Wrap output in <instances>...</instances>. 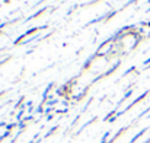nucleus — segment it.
Here are the masks:
<instances>
[{
	"mask_svg": "<svg viewBox=\"0 0 150 143\" xmlns=\"http://www.w3.org/2000/svg\"><path fill=\"white\" fill-rule=\"evenodd\" d=\"M130 127H131V124H130V126H125V127H121V129H120V130H118V132H117V133L108 140V143H115L121 136H122V134H124V133H125V132H127V130H128V129H130Z\"/></svg>",
	"mask_w": 150,
	"mask_h": 143,
	"instance_id": "f257e3e1",
	"label": "nucleus"
},
{
	"mask_svg": "<svg viewBox=\"0 0 150 143\" xmlns=\"http://www.w3.org/2000/svg\"><path fill=\"white\" fill-rule=\"evenodd\" d=\"M149 130H150V127H144V129H142V130H140L139 133H136V134H134V136L131 137V140H130L128 143H136L137 140H139V139H140V137H142V136H144V134H146V133H147Z\"/></svg>",
	"mask_w": 150,
	"mask_h": 143,
	"instance_id": "f03ea898",
	"label": "nucleus"
},
{
	"mask_svg": "<svg viewBox=\"0 0 150 143\" xmlns=\"http://www.w3.org/2000/svg\"><path fill=\"white\" fill-rule=\"evenodd\" d=\"M133 92H134V89H133L131 86H128V89H127V92H125V94H124V96H122V98L120 99V102H118V107H120V105H121L122 102H125V101H127V99H128L130 96L133 95Z\"/></svg>",
	"mask_w": 150,
	"mask_h": 143,
	"instance_id": "7ed1b4c3",
	"label": "nucleus"
},
{
	"mask_svg": "<svg viewBox=\"0 0 150 143\" xmlns=\"http://www.w3.org/2000/svg\"><path fill=\"white\" fill-rule=\"evenodd\" d=\"M89 88H91V86H88V88H86L85 91H82V92H80V94H79L77 96H73L74 102H79V101H82V99H83V98L86 96V94H88V91H89Z\"/></svg>",
	"mask_w": 150,
	"mask_h": 143,
	"instance_id": "20e7f679",
	"label": "nucleus"
},
{
	"mask_svg": "<svg viewBox=\"0 0 150 143\" xmlns=\"http://www.w3.org/2000/svg\"><path fill=\"white\" fill-rule=\"evenodd\" d=\"M96 120H98V117H93V118H91V120H89V121H88V123H85V124H83V126H82V127H80V130H79V132H77V134H79V133H80V132H83V130H85V129H86V127H88V126H91V124H92V123H95V121H96Z\"/></svg>",
	"mask_w": 150,
	"mask_h": 143,
	"instance_id": "39448f33",
	"label": "nucleus"
},
{
	"mask_svg": "<svg viewBox=\"0 0 150 143\" xmlns=\"http://www.w3.org/2000/svg\"><path fill=\"white\" fill-rule=\"evenodd\" d=\"M57 130H58V126H54L52 129H50V132H47V133H45V136H44V137H50V136H52Z\"/></svg>",
	"mask_w": 150,
	"mask_h": 143,
	"instance_id": "423d86ee",
	"label": "nucleus"
},
{
	"mask_svg": "<svg viewBox=\"0 0 150 143\" xmlns=\"http://www.w3.org/2000/svg\"><path fill=\"white\" fill-rule=\"evenodd\" d=\"M109 136H111V132L108 130L106 133H103V136H102V139H100V142H99V143H108L106 140L109 139Z\"/></svg>",
	"mask_w": 150,
	"mask_h": 143,
	"instance_id": "0eeeda50",
	"label": "nucleus"
},
{
	"mask_svg": "<svg viewBox=\"0 0 150 143\" xmlns=\"http://www.w3.org/2000/svg\"><path fill=\"white\" fill-rule=\"evenodd\" d=\"M134 70H136V66H133V67H130V69H127V70L124 72V75H122V78H125L127 75H130V73H133Z\"/></svg>",
	"mask_w": 150,
	"mask_h": 143,
	"instance_id": "6e6552de",
	"label": "nucleus"
},
{
	"mask_svg": "<svg viewBox=\"0 0 150 143\" xmlns=\"http://www.w3.org/2000/svg\"><path fill=\"white\" fill-rule=\"evenodd\" d=\"M35 112H38V114H42V112H45V108H44V105L41 104V105H38L37 107V110H35Z\"/></svg>",
	"mask_w": 150,
	"mask_h": 143,
	"instance_id": "1a4fd4ad",
	"label": "nucleus"
},
{
	"mask_svg": "<svg viewBox=\"0 0 150 143\" xmlns=\"http://www.w3.org/2000/svg\"><path fill=\"white\" fill-rule=\"evenodd\" d=\"M10 133H12V132H9V130H6V132H4V133H3V134L0 136V142H3V140H4L6 137H9V136H10Z\"/></svg>",
	"mask_w": 150,
	"mask_h": 143,
	"instance_id": "9d476101",
	"label": "nucleus"
},
{
	"mask_svg": "<svg viewBox=\"0 0 150 143\" xmlns=\"http://www.w3.org/2000/svg\"><path fill=\"white\" fill-rule=\"evenodd\" d=\"M149 111H150V107H147V108H146L144 111H142V112L139 114V117H137V118H142V117H144V115H146V114H147Z\"/></svg>",
	"mask_w": 150,
	"mask_h": 143,
	"instance_id": "9b49d317",
	"label": "nucleus"
},
{
	"mask_svg": "<svg viewBox=\"0 0 150 143\" xmlns=\"http://www.w3.org/2000/svg\"><path fill=\"white\" fill-rule=\"evenodd\" d=\"M23 99H25V98H23V96H21V98H19V101L15 104V108H19V107H21V104L23 102Z\"/></svg>",
	"mask_w": 150,
	"mask_h": 143,
	"instance_id": "f8f14e48",
	"label": "nucleus"
},
{
	"mask_svg": "<svg viewBox=\"0 0 150 143\" xmlns=\"http://www.w3.org/2000/svg\"><path fill=\"white\" fill-rule=\"evenodd\" d=\"M6 126H7V124H6L4 121H0V127H6Z\"/></svg>",
	"mask_w": 150,
	"mask_h": 143,
	"instance_id": "ddd939ff",
	"label": "nucleus"
},
{
	"mask_svg": "<svg viewBox=\"0 0 150 143\" xmlns=\"http://www.w3.org/2000/svg\"><path fill=\"white\" fill-rule=\"evenodd\" d=\"M51 120H52V115H51V114L50 115H47V121H51Z\"/></svg>",
	"mask_w": 150,
	"mask_h": 143,
	"instance_id": "4468645a",
	"label": "nucleus"
},
{
	"mask_svg": "<svg viewBox=\"0 0 150 143\" xmlns=\"http://www.w3.org/2000/svg\"><path fill=\"white\" fill-rule=\"evenodd\" d=\"M149 63H150V57L147 58V60H146V61H144V63H143V64H149Z\"/></svg>",
	"mask_w": 150,
	"mask_h": 143,
	"instance_id": "2eb2a0df",
	"label": "nucleus"
},
{
	"mask_svg": "<svg viewBox=\"0 0 150 143\" xmlns=\"http://www.w3.org/2000/svg\"><path fill=\"white\" fill-rule=\"evenodd\" d=\"M143 143H150V137H147V139H146V140H144Z\"/></svg>",
	"mask_w": 150,
	"mask_h": 143,
	"instance_id": "dca6fc26",
	"label": "nucleus"
},
{
	"mask_svg": "<svg viewBox=\"0 0 150 143\" xmlns=\"http://www.w3.org/2000/svg\"><path fill=\"white\" fill-rule=\"evenodd\" d=\"M146 25H147V26H150V22H147V23H146Z\"/></svg>",
	"mask_w": 150,
	"mask_h": 143,
	"instance_id": "f3484780",
	"label": "nucleus"
}]
</instances>
